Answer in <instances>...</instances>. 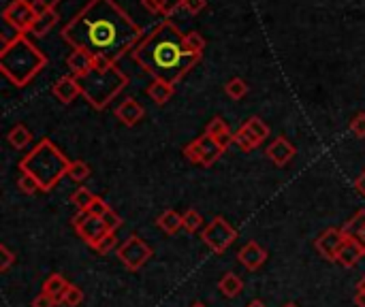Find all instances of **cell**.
<instances>
[{
  "mask_svg": "<svg viewBox=\"0 0 365 307\" xmlns=\"http://www.w3.org/2000/svg\"><path fill=\"white\" fill-rule=\"evenodd\" d=\"M69 166H71V160L49 139H43L20 162V171L35 180L41 192H49L52 188H56L64 175H69Z\"/></svg>",
  "mask_w": 365,
  "mask_h": 307,
  "instance_id": "277c9868",
  "label": "cell"
},
{
  "mask_svg": "<svg viewBox=\"0 0 365 307\" xmlns=\"http://www.w3.org/2000/svg\"><path fill=\"white\" fill-rule=\"evenodd\" d=\"M45 54L32 45L26 37H20L15 43L3 47V52H0V71L17 88L28 86L39 75L41 68H45Z\"/></svg>",
  "mask_w": 365,
  "mask_h": 307,
  "instance_id": "5b68a950",
  "label": "cell"
},
{
  "mask_svg": "<svg viewBox=\"0 0 365 307\" xmlns=\"http://www.w3.org/2000/svg\"><path fill=\"white\" fill-rule=\"evenodd\" d=\"M156 224H158L160 230H164L167 235H176L184 228V218L176 210H167L156 218Z\"/></svg>",
  "mask_w": 365,
  "mask_h": 307,
  "instance_id": "44dd1931",
  "label": "cell"
},
{
  "mask_svg": "<svg viewBox=\"0 0 365 307\" xmlns=\"http://www.w3.org/2000/svg\"><path fill=\"white\" fill-rule=\"evenodd\" d=\"M201 239L203 244L214 252V254H224L231 246L235 244L238 239V230L231 224L226 218L216 216L203 230H201Z\"/></svg>",
  "mask_w": 365,
  "mask_h": 307,
  "instance_id": "8992f818",
  "label": "cell"
},
{
  "mask_svg": "<svg viewBox=\"0 0 365 307\" xmlns=\"http://www.w3.org/2000/svg\"><path fill=\"white\" fill-rule=\"evenodd\" d=\"M190 15H196V13H201L205 9V0H184V5H182Z\"/></svg>",
  "mask_w": 365,
  "mask_h": 307,
  "instance_id": "7bdbcfd3",
  "label": "cell"
},
{
  "mask_svg": "<svg viewBox=\"0 0 365 307\" xmlns=\"http://www.w3.org/2000/svg\"><path fill=\"white\" fill-rule=\"evenodd\" d=\"M218 290L226 297V299H235L238 294H242L244 290V280L233 271H226L224 276L218 282Z\"/></svg>",
  "mask_w": 365,
  "mask_h": 307,
  "instance_id": "ffe728a7",
  "label": "cell"
},
{
  "mask_svg": "<svg viewBox=\"0 0 365 307\" xmlns=\"http://www.w3.org/2000/svg\"><path fill=\"white\" fill-rule=\"evenodd\" d=\"M267 250H265L261 244L256 242H248L240 252H238V262H242L248 271H256L261 269L265 262H267Z\"/></svg>",
  "mask_w": 365,
  "mask_h": 307,
  "instance_id": "7c38bea8",
  "label": "cell"
},
{
  "mask_svg": "<svg viewBox=\"0 0 365 307\" xmlns=\"http://www.w3.org/2000/svg\"><path fill=\"white\" fill-rule=\"evenodd\" d=\"M244 126H246V128H248V130H250V132L256 136V139H258L261 143H263V141L270 136V126L265 124L261 118H256V116H254V118H248V122H246Z\"/></svg>",
  "mask_w": 365,
  "mask_h": 307,
  "instance_id": "1f68e13d",
  "label": "cell"
},
{
  "mask_svg": "<svg viewBox=\"0 0 365 307\" xmlns=\"http://www.w3.org/2000/svg\"><path fill=\"white\" fill-rule=\"evenodd\" d=\"M94 200H96V194L88 188H77L71 196V203L77 207V212H86Z\"/></svg>",
  "mask_w": 365,
  "mask_h": 307,
  "instance_id": "f1b7e54d",
  "label": "cell"
},
{
  "mask_svg": "<svg viewBox=\"0 0 365 307\" xmlns=\"http://www.w3.org/2000/svg\"><path fill=\"white\" fill-rule=\"evenodd\" d=\"M73 228L77 230V235L81 237V242L86 246H90L92 250L96 248V244L109 233V228L105 226L103 218L92 216L90 212H77L71 220Z\"/></svg>",
  "mask_w": 365,
  "mask_h": 307,
  "instance_id": "52a82bcc",
  "label": "cell"
},
{
  "mask_svg": "<svg viewBox=\"0 0 365 307\" xmlns=\"http://www.w3.org/2000/svg\"><path fill=\"white\" fill-rule=\"evenodd\" d=\"M77 79L81 86V96L94 109H105L128 84V75L120 71L116 62L107 56H94V68Z\"/></svg>",
  "mask_w": 365,
  "mask_h": 307,
  "instance_id": "3957f363",
  "label": "cell"
},
{
  "mask_svg": "<svg viewBox=\"0 0 365 307\" xmlns=\"http://www.w3.org/2000/svg\"><path fill=\"white\" fill-rule=\"evenodd\" d=\"M109 210H111V207H109V205H107V203H105V200H103L101 196H96V200H94V203L90 205V207H88L86 212H90L92 216H98V218H103V216H105V214H107Z\"/></svg>",
  "mask_w": 365,
  "mask_h": 307,
  "instance_id": "ab89813d",
  "label": "cell"
},
{
  "mask_svg": "<svg viewBox=\"0 0 365 307\" xmlns=\"http://www.w3.org/2000/svg\"><path fill=\"white\" fill-rule=\"evenodd\" d=\"M363 256H365V244L361 242V239H355V237H346V235H344V244H342L340 250H338L336 262L342 265V267H346V269H350V267H355Z\"/></svg>",
  "mask_w": 365,
  "mask_h": 307,
  "instance_id": "8fae6325",
  "label": "cell"
},
{
  "mask_svg": "<svg viewBox=\"0 0 365 307\" xmlns=\"http://www.w3.org/2000/svg\"><path fill=\"white\" fill-rule=\"evenodd\" d=\"M205 134H210L212 139L226 152V148L233 143V134L235 132H231L228 124L222 118H212L210 124H208V128H205Z\"/></svg>",
  "mask_w": 365,
  "mask_h": 307,
  "instance_id": "e0dca14e",
  "label": "cell"
},
{
  "mask_svg": "<svg viewBox=\"0 0 365 307\" xmlns=\"http://www.w3.org/2000/svg\"><path fill=\"white\" fill-rule=\"evenodd\" d=\"M130 56L154 79L169 81L173 86L201 60V56H194L186 49L184 34L169 19L160 22L150 34H143Z\"/></svg>",
  "mask_w": 365,
  "mask_h": 307,
  "instance_id": "7a4b0ae2",
  "label": "cell"
},
{
  "mask_svg": "<svg viewBox=\"0 0 365 307\" xmlns=\"http://www.w3.org/2000/svg\"><path fill=\"white\" fill-rule=\"evenodd\" d=\"M17 188L24 192V194H35V192H41V188H39V184L32 180L30 175H26V173H22L20 175V180H17Z\"/></svg>",
  "mask_w": 365,
  "mask_h": 307,
  "instance_id": "8d00e7d4",
  "label": "cell"
},
{
  "mask_svg": "<svg viewBox=\"0 0 365 307\" xmlns=\"http://www.w3.org/2000/svg\"><path fill=\"white\" fill-rule=\"evenodd\" d=\"M295 154H297V150L286 136H276L274 143H270V148H267V158L276 166H286L295 158Z\"/></svg>",
  "mask_w": 365,
  "mask_h": 307,
  "instance_id": "4fadbf2b",
  "label": "cell"
},
{
  "mask_svg": "<svg viewBox=\"0 0 365 307\" xmlns=\"http://www.w3.org/2000/svg\"><path fill=\"white\" fill-rule=\"evenodd\" d=\"M246 307H267V305H265L263 301H258V299H254V301H250Z\"/></svg>",
  "mask_w": 365,
  "mask_h": 307,
  "instance_id": "bcb514c9",
  "label": "cell"
},
{
  "mask_svg": "<svg viewBox=\"0 0 365 307\" xmlns=\"http://www.w3.org/2000/svg\"><path fill=\"white\" fill-rule=\"evenodd\" d=\"M116 246H118V237H116V233L109 230V233L101 239V242L96 244L94 252H98V254H109Z\"/></svg>",
  "mask_w": 365,
  "mask_h": 307,
  "instance_id": "d590c367",
  "label": "cell"
},
{
  "mask_svg": "<svg viewBox=\"0 0 365 307\" xmlns=\"http://www.w3.org/2000/svg\"><path fill=\"white\" fill-rule=\"evenodd\" d=\"M143 7L152 13H162L164 17H169L176 9L184 5V0H141Z\"/></svg>",
  "mask_w": 365,
  "mask_h": 307,
  "instance_id": "603a6c76",
  "label": "cell"
},
{
  "mask_svg": "<svg viewBox=\"0 0 365 307\" xmlns=\"http://www.w3.org/2000/svg\"><path fill=\"white\" fill-rule=\"evenodd\" d=\"M355 190H357L361 196H365V171H363V173L355 180Z\"/></svg>",
  "mask_w": 365,
  "mask_h": 307,
  "instance_id": "f6af8a7d",
  "label": "cell"
},
{
  "mask_svg": "<svg viewBox=\"0 0 365 307\" xmlns=\"http://www.w3.org/2000/svg\"><path fill=\"white\" fill-rule=\"evenodd\" d=\"M194 143L199 148V154H201V164L203 166H212L224 154V150L212 139L210 134H201L199 139H194Z\"/></svg>",
  "mask_w": 365,
  "mask_h": 307,
  "instance_id": "ac0fdd59",
  "label": "cell"
},
{
  "mask_svg": "<svg viewBox=\"0 0 365 307\" xmlns=\"http://www.w3.org/2000/svg\"><path fill=\"white\" fill-rule=\"evenodd\" d=\"M184 158H186L188 162H192V164H201V154H199V148H196L194 141L188 143V145L184 148Z\"/></svg>",
  "mask_w": 365,
  "mask_h": 307,
  "instance_id": "b9f144b4",
  "label": "cell"
},
{
  "mask_svg": "<svg viewBox=\"0 0 365 307\" xmlns=\"http://www.w3.org/2000/svg\"><path fill=\"white\" fill-rule=\"evenodd\" d=\"M190 307H208V305H205L203 301H194V303H192Z\"/></svg>",
  "mask_w": 365,
  "mask_h": 307,
  "instance_id": "7dc6e473",
  "label": "cell"
},
{
  "mask_svg": "<svg viewBox=\"0 0 365 307\" xmlns=\"http://www.w3.org/2000/svg\"><path fill=\"white\" fill-rule=\"evenodd\" d=\"M52 92H54V96H56L60 102H64V105H69V102H73V100L81 94V86H79V79H77L75 75H64V77H60V79L54 84Z\"/></svg>",
  "mask_w": 365,
  "mask_h": 307,
  "instance_id": "5bb4252c",
  "label": "cell"
},
{
  "mask_svg": "<svg viewBox=\"0 0 365 307\" xmlns=\"http://www.w3.org/2000/svg\"><path fill=\"white\" fill-rule=\"evenodd\" d=\"M363 244H365V233H363Z\"/></svg>",
  "mask_w": 365,
  "mask_h": 307,
  "instance_id": "681fc988",
  "label": "cell"
},
{
  "mask_svg": "<svg viewBox=\"0 0 365 307\" xmlns=\"http://www.w3.org/2000/svg\"><path fill=\"white\" fill-rule=\"evenodd\" d=\"M146 116V109L139 105L135 98H124L118 109H116V118L124 124V126H135L143 120Z\"/></svg>",
  "mask_w": 365,
  "mask_h": 307,
  "instance_id": "9a60e30c",
  "label": "cell"
},
{
  "mask_svg": "<svg viewBox=\"0 0 365 307\" xmlns=\"http://www.w3.org/2000/svg\"><path fill=\"white\" fill-rule=\"evenodd\" d=\"M224 92L228 98H233V100H240L248 94V84L240 77H233V79H228L226 86H224Z\"/></svg>",
  "mask_w": 365,
  "mask_h": 307,
  "instance_id": "f546056e",
  "label": "cell"
},
{
  "mask_svg": "<svg viewBox=\"0 0 365 307\" xmlns=\"http://www.w3.org/2000/svg\"><path fill=\"white\" fill-rule=\"evenodd\" d=\"M17 262V256L9 250V246L0 244V273H7Z\"/></svg>",
  "mask_w": 365,
  "mask_h": 307,
  "instance_id": "e575fe53",
  "label": "cell"
},
{
  "mask_svg": "<svg viewBox=\"0 0 365 307\" xmlns=\"http://www.w3.org/2000/svg\"><path fill=\"white\" fill-rule=\"evenodd\" d=\"M182 218H184V230H188V233H196V230H201L203 228V218H201V214L199 212H194V210H188V212H184L182 214Z\"/></svg>",
  "mask_w": 365,
  "mask_h": 307,
  "instance_id": "836d02e7",
  "label": "cell"
},
{
  "mask_svg": "<svg viewBox=\"0 0 365 307\" xmlns=\"http://www.w3.org/2000/svg\"><path fill=\"white\" fill-rule=\"evenodd\" d=\"M344 244V233L342 228H327L325 233L318 235V239L314 242L316 252L320 254V258L329 260V262H336L338 258V250Z\"/></svg>",
  "mask_w": 365,
  "mask_h": 307,
  "instance_id": "30bf717a",
  "label": "cell"
},
{
  "mask_svg": "<svg viewBox=\"0 0 365 307\" xmlns=\"http://www.w3.org/2000/svg\"><path fill=\"white\" fill-rule=\"evenodd\" d=\"M103 222H105V226H107V228H109L111 233H116V230H118V228L122 226V218H120V216H118V214H116L114 210H109V212H107V214L103 216Z\"/></svg>",
  "mask_w": 365,
  "mask_h": 307,
  "instance_id": "60d3db41",
  "label": "cell"
},
{
  "mask_svg": "<svg viewBox=\"0 0 365 307\" xmlns=\"http://www.w3.org/2000/svg\"><path fill=\"white\" fill-rule=\"evenodd\" d=\"M81 303H84V290L75 284H69V288L60 297V307H77Z\"/></svg>",
  "mask_w": 365,
  "mask_h": 307,
  "instance_id": "83f0119b",
  "label": "cell"
},
{
  "mask_svg": "<svg viewBox=\"0 0 365 307\" xmlns=\"http://www.w3.org/2000/svg\"><path fill=\"white\" fill-rule=\"evenodd\" d=\"M184 45H186V49H188L190 54L201 56L203 49H205V39H203L199 32H186V34H184Z\"/></svg>",
  "mask_w": 365,
  "mask_h": 307,
  "instance_id": "4dcf8cb0",
  "label": "cell"
},
{
  "mask_svg": "<svg viewBox=\"0 0 365 307\" xmlns=\"http://www.w3.org/2000/svg\"><path fill=\"white\" fill-rule=\"evenodd\" d=\"M69 280H66L62 273H52V276L43 282V292H47V294H52L54 299H58V303H60V297H62V292L69 288Z\"/></svg>",
  "mask_w": 365,
  "mask_h": 307,
  "instance_id": "cb8c5ba5",
  "label": "cell"
},
{
  "mask_svg": "<svg viewBox=\"0 0 365 307\" xmlns=\"http://www.w3.org/2000/svg\"><path fill=\"white\" fill-rule=\"evenodd\" d=\"M350 132L357 136V139H365V113H357L350 120Z\"/></svg>",
  "mask_w": 365,
  "mask_h": 307,
  "instance_id": "f35d334b",
  "label": "cell"
},
{
  "mask_svg": "<svg viewBox=\"0 0 365 307\" xmlns=\"http://www.w3.org/2000/svg\"><path fill=\"white\" fill-rule=\"evenodd\" d=\"M35 19H37V13H35V9H32L30 0H11L3 11V22L11 24L22 34L30 32Z\"/></svg>",
  "mask_w": 365,
  "mask_h": 307,
  "instance_id": "9c48e42d",
  "label": "cell"
},
{
  "mask_svg": "<svg viewBox=\"0 0 365 307\" xmlns=\"http://www.w3.org/2000/svg\"><path fill=\"white\" fill-rule=\"evenodd\" d=\"M282 307H300V305H297V303H284Z\"/></svg>",
  "mask_w": 365,
  "mask_h": 307,
  "instance_id": "c3c4849f",
  "label": "cell"
},
{
  "mask_svg": "<svg viewBox=\"0 0 365 307\" xmlns=\"http://www.w3.org/2000/svg\"><path fill=\"white\" fill-rule=\"evenodd\" d=\"M90 164L84 162V160H71V166H69V178L73 182H86L90 178Z\"/></svg>",
  "mask_w": 365,
  "mask_h": 307,
  "instance_id": "d6a6232c",
  "label": "cell"
},
{
  "mask_svg": "<svg viewBox=\"0 0 365 307\" xmlns=\"http://www.w3.org/2000/svg\"><path fill=\"white\" fill-rule=\"evenodd\" d=\"M62 39L75 49H88L94 56H107L118 62L139 45L143 34L114 0H90L75 19L62 28Z\"/></svg>",
  "mask_w": 365,
  "mask_h": 307,
  "instance_id": "6da1fadb",
  "label": "cell"
},
{
  "mask_svg": "<svg viewBox=\"0 0 365 307\" xmlns=\"http://www.w3.org/2000/svg\"><path fill=\"white\" fill-rule=\"evenodd\" d=\"M7 139H9V143H11L15 150H24V148L30 145V141H32V132H30L24 124H15V126L9 130Z\"/></svg>",
  "mask_w": 365,
  "mask_h": 307,
  "instance_id": "484cf974",
  "label": "cell"
},
{
  "mask_svg": "<svg viewBox=\"0 0 365 307\" xmlns=\"http://www.w3.org/2000/svg\"><path fill=\"white\" fill-rule=\"evenodd\" d=\"M342 233L346 237H355V239H361L363 242V233H365V210H359L344 226H342Z\"/></svg>",
  "mask_w": 365,
  "mask_h": 307,
  "instance_id": "d4e9b609",
  "label": "cell"
},
{
  "mask_svg": "<svg viewBox=\"0 0 365 307\" xmlns=\"http://www.w3.org/2000/svg\"><path fill=\"white\" fill-rule=\"evenodd\" d=\"M60 303H58V299H54L52 294H47V292H39L35 299H32V303H30V307H58Z\"/></svg>",
  "mask_w": 365,
  "mask_h": 307,
  "instance_id": "74e56055",
  "label": "cell"
},
{
  "mask_svg": "<svg viewBox=\"0 0 365 307\" xmlns=\"http://www.w3.org/2000/svg\"><path fill=\"white\" fill-rule=\"evenodd\" d=\"M66 66H69L71 75L81 77L94 68V54H90L88 49H73L66 58Z\"/></svg>",
  "mask_w": 365,
  "mask_h": 307,
  "instance_id": "2e32d148",
  "label": "cell"
},
{
  "mask_svg": "<svg viewBox=\"0 0 365 307\" xmlns=\"http://www.w3.org/2000/svg\"><path fill=\"white\" fill-rule=\"evenodd\" d=\"M146 94L156 102V105H164V102H169L171 96L176 94V86L169 84V81H162V79H154L146 88Z\"/></svg>",
  "mask_w": 365,
  "mask_h": 307,
  "instance_id": "d6986e66",
  "label": "cell"
},
{
  "mask_svg": "<svg viewBox=\"0 0 365 307\" xmlns=\"http://www.w3.org/2000/svg\"><path fill=\"white\" fill-rule=\"evenodd\" d=\"M233 143H235L242 152H252V150H256V148L261 145V141L256 139V136H254L246 126H242V128L233 134Z\"/></svg>",
  "mask_w": 365,
  "mask_h": 307,
  "instance_id": "4316f807",
  "label": "cell"
},
{
  "mask_svg": "<svg viewBox=\"0 0 365 307\" xmlns=\"http://www.w3.org/2000/svg\"><path fill=\"white\" fill-rule=\"evenodd\" d=\"M58 17L60 15L56 9H49L43 15H37L35 24H32V28H30V34H35V37H45V34L58 24Z\"/></svg>",
  "mask_w": 365,
  "mask_h": 307,
  "instance_id": "7402d4cb",
  "label": "cell"
},
{
  "mask_svg": "<svg viewBox=\"0 0 365 307\" xmlns=\"http://www.w3.org/2000/svg\"><path fill=\"white\" fill-rule=\"evenodd\" d=\"M118 258L128 271H139L152 258V248L143 242L141 237L130 235L118 248Z\"/></svg>",
  "mask_w": 365,
  "mask_h": 307,
  "instance_id": "ba28073f",
  "label": "cell"
},
{
  "mask_svg": "<svg viewBox=\"0 0 365 307\" xmlns=\"http://www.w3.org/2000/svg\"><path fill=\"white\" fill-rule=\"evenodd\" d=\"M355 305H357V307H365V276H363V280L357 284V290H355Z\"/></svg>",
  "mask_w": 365,
  "mask_h": 307,
  "instance_id": "ee69618b",
  "label": "cell"
}]
</instances>
